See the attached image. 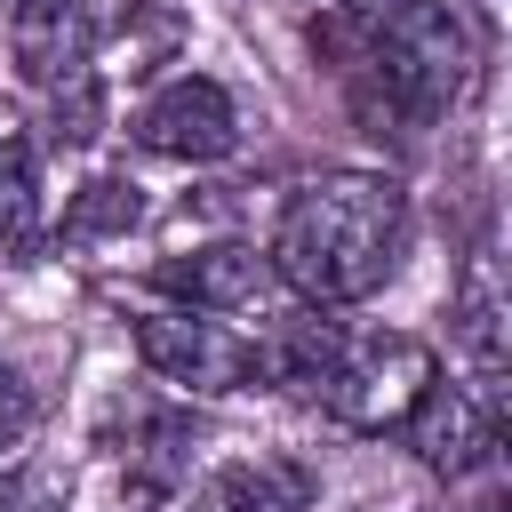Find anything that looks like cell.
I'll use <instances>...</instances> for the list:
<instances>
[{"label":"cell","instance_id":"obj_6","mask_svg":"<svg viewBox=\"0 0 512 512\" xmlns=\"http://www.w3.org/2000/svg\"><path fill=\"white\" fill-rule=\"evenodd\" d=\"M176 304H192V312H216V320H232V312H272L288 288H280V272H272V256L264 248H248V240H208V248H184V256H168L160 272H152Z\"/></svg>","mask_w":512,"mask_h":512},{"label":"cell","instance_id":"obj_9","mask_svg":"<svg viewBox=\"0 0 512 512\" xmlns=\"http://www.w3.org/2000/svg\"><path fill=\"white\" fill-rule=\"evenodd\" d=\"M40 240V176H32V144L0 136V256H24Z\"/></svg>","mask_w":512,"mask_h":512},{"label":"cell","instance_id":"obj_8","mask_svg":"<svg viewBox=\"0 0 512 512\" xmlns=\"http://www.w3.org/2000/svg\"><path fill=\"white\" fill-rule=\"evenodd\" d=\"M496 400H504V392H488V384H432L424 408H416L400 432H408V448H416L432 472L464 480V472H488V464H496Z\"/></svg>","mask_w":512,"mask_h":512},{"label":"cell","instance_id":"obj_13","mask_svg":"<svg viewBox=\"0 0 512 512\" xmlns=\"http://www.w3.org/2000/svg\"><path fill=\"white\" fill-rule=\"evenodd\" d=\"M392 8H400V0H336V16H328V48H352V56H360V40L392 24Z\"/></svg>","mask_w":512,"mask_h":512},{"label":"cell","instance_id":"obj_11","mask_svg":"<svg viewBox=\"0 0 512 512\" xmlns=\"http://www.w3.org/2000/svg\"><path fill=\"white\" fill-rule=\"evenodd\" d=\"M184 512H296V480H280V472H264V464H232V472H216Z\"/></svg>","mask_w":512,"mask_h":512},{"label":"cell","instance_id":"obj_4","mask_svg":"<svg viewBox=\"0 0 512 512\" xmlns=\"http://www.w3.org/2000/svg\"><path fill=\"white\" fill-rule=\"evenodd\" d=\"M128 336H136V360H144L160 384H184V392H240V384H264L256 336H240V328L216 320V312L160 304V312H136Z\"/></svg>","mask_w":512,"mask_h":512},{"label":"cell","instance_id":"obj_12","mask_svg":"<svg viewBox=\"0 0 512 512\" xmlns=\"http://www.w3.org/2000/svg\"><path fill=\"white\" fill-rule=\"evenodd\" d=\"M0 512H64V480L24 464V472H0Z\"/></svg>","mask_w":512,"mask_h":512},{"label":"cell","instance_id":"obj_1","mask_svg":"<svg viewBox=\"0 0 512 512\" xmlns=\"http://www.w3.org/2000/svg\"><path fill=\"white\" fill-rule=\"evenodd\" d=\"M400 240H408V200L392 176H368V168H328L312 184H296L280 200V224L264 240L280 288L296 304H360L392 280L400 264Z\"/></svg>","mask_w":512,"mask_h":512},{"label":"cell","instance_id":"obj_2","mask_svg":"<svg viewBox=\"0 0 512 512\" xmlns=\"http://www.w3.org/2000/svg\"><path fill=\"white\" fill-rule=\"evenodd\" d=\"M344 72H352V104H360V120L376 136L384 128L416 136L472 80V24L456 16V0H400L392 24L368 32Z\"/></svg>","mask_w":512,"mask_h":512},{"label":"cell","instance_id":"obj_3","mask_svg":"<svg viewBox=\"0 0 512 512\" xmlns=\"http://www.w3.org/2000/svg\"><path fill=\"white\" fill-rule=\"evenodd\" d=\"M432 384H440V360L424 336H368V344H336L312 400H328V416L352 432H400Z\"/></svg>","mask_w":512,"mask_h":512},{"label":"cell","instance_id":"obj_14","mask_svg":"<svg viewBox=\"0 0 512 512\" xmlns=\"http://www.w3.org/2000/svg\"><path fill=\"white\" fill-rule=\"evenodd\" d=\"M24 432H32V392L16 384V368L0 360V464L24 448Z\"/></svg>","mask_w":512,"mask_h":512},{"label":"cell","instance_id":"obj_10","mask_svg":"<svg viewBox=\"0 0 512 512\" xmlns=\"http://www.w3.org/2000/svg\"><path fill=\"white\" fill-rule=\"evenodd\" d=\"M136 216H144V192H136L128 176H96V184L72 192V208H64V240H112V232H128Z\"/></svg>","mask_w":512,"mask_h":512},{"label":"cell","instance_id":"obj_7","mask_svg":"<svg viewBox=\"0 0 512 512\" xmlns=\"http://www.w3.org/2000/svg\"><path fill=\"white\" fill-rule=\"evenodd\" d=\"M88 56H96L88 0H8V64L24 88L56 96V88L88 80Z\"/></svg>","mask_w":512,"mask_h":512},{"label":"cell","instance_id":"obj_5","mask_svg":"<svg viewBox=\"0 0 512 512\" xmlns=\"http://www.w3.org/2000/svg\"><path fill=\"white\" fill-rule=\"evenodd\" d=\"M136 144L160 152V160H224V152L240 144V104H232L224 80H208V72H176L168 88L144 96V112H136Z\"/></svg>","mask_w":512,"mask_h":512}]
</instances>
